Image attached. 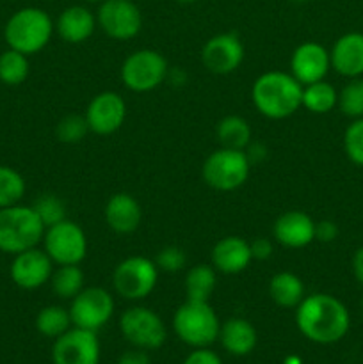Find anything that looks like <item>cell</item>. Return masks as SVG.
<instances>
[{"instance_id":"obj_1","label":"cell","mask_w":363,"mask_h":364,"mask_svg":"<svg viewBox=\"0 0 363 364\" xmlns=\"http://www.w3.org/2000/svg\"><path fill=\"white\" fill-rule=\"evenodd\" d=\"M295 323L306 340L319 345L340 341L351 327V316L342 301L330 294L306 295L295 308Z\"/></svg>"},{"instance_id":"obj_2","label":"cell","mask_w":363,"mask_h":364,"mask_svg":"<svg viewBox=\"0 0 363 364\" xmlns=\"http://www.w3.org/2000/svg\"><path fill=\"white\" fill-rule=\"evenodd\" d=\"M253 105L269 119L290 117L302 107V84L285 71H267L251 87Z\"/></svg>"},{"instance_id":"obj_3","label":"cell","mask_w":363,"mask_h":364,"mask_svg":"<svg viewBox=\"0 0 363 364\" xmlns=\"http://www.w3.org/2000/svg\"><path fill=\"white\" fill-rule=\"evenodd\" d=\"M52 18L39 7H23L11 14L4 27V39L7 46L25 55H34L41 52L53 36Z\"/></svg>"},{"instance_id":"obj_4","label":"cell","mask_w":363,"mask_h":364,"mask_svg":"<svg viewBox=\"0 0 363 364\" xmlns=\"http://www.w3.org/2000/svg\"><path fill=\"white\" fill-rule=\"evenodd\" d=\"M45 224L32 206L13 205L0 208V252L18 255L38 247L45 237Z\"/></svg>"},{"instance_id":"obj_5","label":"cell","mask_w":363,"mask_h":364,"mask_svg":"<svg viewBox=\"0 0 363 364\" xmlns=\"http://www.w3.org/2000/svg\"><path fill=\"white\" fill-rule=\"evenodd\" d=\"M221 322L209 302L187 301L173 315V331L185 345L206 348L219 338Z\"/></svg>"},{"instance_id":"obj_6","label":"cell","mask_w":363,"mask_h":364,"mask_svg":"<svg viewBox=\"0 0 363 364\" xmlns=\"http://www.w3.org/2000/svg\"><path fill=\"white\" fill-rule=\"evenodd\" d=\"M251 162L242 149L219 148L206 156L203 164V180L219 192L237 191L248 181Z\"/></svg>"},{"instance_id":"obj_7","label":"cell","mask_w":363,"mask_h":364,"mask_svg":"<svg viewBox=\"0 0 363 364\" xmlns=\"http://www.w3.org/2000/svg\"><path fill=\"white\" fill-rule=\"evenodd\" d=\"M169 66L166 57L152 48L132 52L121 64V82L134 92H149L166 82Z\"/></svg>"},{"instance_id":"obj_8","label":"cell","mask_w":363,"mask_h":364,"mask_svg":"<svg viewBox=\"0 0 363 364\" xmlns=\"http://www.w3.org/2000/svg\"><path fill=\"white\" fill-rule=\"evenodd\" d=\"M155 262L144 256H130L116 265L112 272V287L117 295L127 301H142L155 290L159 283Z\"/></svg>"},{"instance_id":"obj_9","label":"cell","mask_w":363,"mask_h":364,"mask_svg":"<svg viewBox=\"0 0 363 364\" xmlns=\"http://www.w3.org/2000/svg\"><path fill=\"white\" fill-rule=\"evenodd\" d=\"M43 249L53 265H80L88 256V237L77 223L64 219L46 228Z\"/></svg>"},{"instance_id":"obj_10","label":"cell","mask_w":363,"mask_h":364,"mask_svg":"<svg viewBox=\"0 0 363 364\" xmlns=\"http://www.w3.org/2000/svg\"><path fill=\"white\" fill-rule=\"evenodd\" d=\"M120 331L128 343L142 350H157L167 338L164 320L155 311L142 306L128 308L121 315Z\"/></svg>"},{"instance_id":"obj_11","label":"cell","mask_w":363,"mask_h":364,"mask_svg":"<svg viewBox=\"0 0 363 364\" xmlns=\"http://www.w3.org/2000/svg\"><path fill=\"white\" fill-rule=\"evenodd\" d=\"M114 315V299L102 287H88L71 299L70 316L73 327L98 333Z\"/></svg>"},{"instance_id":"obj_12","label":"cell","mask_w":363,"mask_h":364,"mask_svg":"<svg viewBox=\"0 0 363 364\" xmlns=\"http://www.w3.org/2000/svg\"><path fill=\"white\" fill-rule=\"evenodd\" d=\"M96 23L110 39L128 41L142 28V14L134 0H103L96 13Z\"/></svg>"},{"instance_id":"obj_13","label":"cell","mask_w":363,"mask_h":364,"mask_svg":"<svg viewBox=\"0 0 363 364\" xmlns=\"http://www.w3.org/2000/svg\"><path fill=\"white\" fill-rule=\"evenodd\" d=\"M53 364H98L100 341L96 333L71 327L56 338L52 347Z\"/></svg>"},{"instance_id":"obj_14","label":"cell","mask_w":363,"mask_h":364,"mask_svg":"<svg viewBox=\"0 0 363 364\" xmlns=\"http://www.w3.org/2000/svg\"><path fill=\"white\" fill-rule=\"evenodd\" d=\"M244 60V45L235 32H221L203 45L201 63L210 73L230 75Z\"/></svg>"},{"instance_id":"obj_15","label":"cell","mask_w":363,"mask_h":364,"mask_svg":"<svg viewBox=\"0 0 363 364\" xmlns=\"http://www.w3.org/2000/svg\"><path fill=\"white\" fill-rule=\"evenodd\" d=\"M84 117L89 132L96 135H112L127 119V103L123 96L114 91L98 92L89 102Z\"/></svg>"},{"instance_id":"obj_16","label":"cell","mask_w":363,"mask_h":364,"mask_svg":"<svg viewBox=\"0 0 363 364\" xmlns=\"http://www.w3.org/2000/svg\"><path fill=\"white\" fill-rule=\"evenodd\" d=\"M53 274V262L46 255L45 249L32 247L14 255L11 263V281L21 290H38L50 283Z\"/></svg>"},{"instance_id":"obj_17","label":"cell","mask_w":363,"mask_h":364,"mask_svg":"<svg viewBox=\"0 0 363 364\" xmlns=\"http://www.w3.org/2000/svg\"><path fill=\"white\" fill-rule=\"evenodd\" d=\"M331 70L330 52L319 43H302L292 52L290 73L302 85L324 80Z\"/></svg>"},{"instance_id":"obj_18","label":"cell","mask_w":363,"mask_h":364,"mask_svg":"<svg viewBox=\"0 0 363 364\" xmlns=\"http://www.w3.org/2000/svg\"><path fill=\"white\" fill-rule=\"evenodd\" d=\"M273 235L283 247L302 249L315 240V220L301 210H288L274 220Z\"/></svg>"},{"instance_id":"obj_19","label":"cell","mask_w":363,"mask_h":364,"mask_svg":"<svg viewBox=\"0 0 363 364\" xmlns=\"http://www.w3.org/2000/svg\"><path fill=\"white\" fill-rule=\"evenodd\" d=\"M331 68L345 78H358L363 75V34L347 32L335 41L330 52Z\"/></svg>"},{"instance_id":"obj_20","label":"cell","mask_w":363,"mask_h":364,"mask_svg":"<svg viewBox=\"0 0 363 364\" xmlns=\"http://www.w3.org/2000/svg\"><path fill=\"white\" fill-rule=\"evenodd\" d=\"M105 223L114 233L130 235L141 226L142 210L137 199L127 192H117L107 201L103 210Z\"/></svg>"},{"instance_id":"obj_21","label":"cell","mask_w":363,"mask_h":364,"mask_svg":"<svg viewBox=\"0 0 363 364\" xmlns=\"http://www.w3.org/2000/svg\"><path fill=\"white\" fill-rule=\"evenodd\" d=\"M253 262L249 242L241 237H224L214 245L212 267L221 274L235 276L244 272Z\"/></svg>"},{"instance_id":"obj_22","label":"cell","mask_w":363,"mask_h":364,"mask_svg":"<svg viewBox=\"0 0 363 364\" xmlns=\"http://www.w3.org/2000/svg\"><path fill=\"white\" fill-rule=\"evenodd\" d=\"M96 28V16L84 6L66 7L56 21V31L63 41L80 45L88 41Z\"/></svg>"},{"instance_id":"obj_23","label":"cell","mask_w":363,"mask_h":364,"mask_svg":"<svg viewBox=\"0 0 363 364\" xmlns=\"http://www.w3.org/2000/svg\"><path fill=\"white\" fill-rule=\"evenodd\" d=\"M224 350L231 355H248L251 354L253 348L256 347V329L253 327L251 322H248L246 318H235L226 320L224 323H221L219 329V338Z\"/></svg>"},{"instance_id":"obj_24","label":"cell","mask_w":363,"mask_h":364,"mask_svg":"<svg viewBox=\"0 0 363 364\" xmlns=\"http://www.w3.org/2000/svg\"><path fill=\"white\" fill-rule=\"evenodd\" d=\"M269 295L274 304L280 308H298L306 297L305 284L294 272H278L269 281Z\"/></svg>"},{"instance_id":"obj_25","label":"cell","mask_w":363,"mask_h":364,"mask_svg":"<svg viewBox=\"0 0 363 364\" xmlns=\"http://www.w3.org/2000/svg\"><path fill=\"white\" fill-rule=\"evenodd\" d=\"M217 141L221 148L242 149L244 151L251 144L253 132L248 121L242 116H226L217 123Z\"/></svg>"},{"instance_id":"obj_26","label":"cell","mask_w":363,"mask_h":364,"mask_svg":"<svg viewBox=\"0 0 363 364\" xmlns=\"http://www.w3.org/2000/svg\"><path fill=\"white\" fill-rule=\"evenodd\" d=\"M217 270L212 265L199 263L185 274V294L191 301L209 302L217 284Z\"/></svg>"},{"instance_id":"obj_27","label":"cell","mask_w":363,"mask_h":364,"mask_svg":"<svg viewBox=\"0 0 363 364\" xmlns=\"http://www.w3.org/2000/svg\"><path fill=\"white\" fill-rule=\"evenodd\" d=\"M85 274L80 269V265H57L50 277L53 294L64 301H71L84 290Z\"/></svg>"},{"instance_id":"obj_28","label":"cell","mask_w":363,"mask_h":364,"mask_svg":"<svg viewBox=\"0 0 363 364\" xmlns=\"http://www.w3.org/2000/svg\"><path fill=\"white\" fill-rule=\"evenodd\" d=\"M338 105V92L330 82L319 80L302 85V107L313 114H327Z\"/></svg>"},{"instance_id":"obj_29","label":"cell","mask_w":363,"mask_h":364,"mask_svg":"<svg viewBox=\"0 0 363 364\" xmlns=\"http://www.w3.org/2000/svg\"><path fill=\"white\" fill-rule=\"evenodd\" d=\"M71 327L73 323H71L70 309L63 306H46L36 316V329L39 331V334L52 340L63 336Z\"/></svg>"},{"instance_id":"obj_30","label":"cell","mask_w":363,"mask_h":364,"mask_svg":"<svg viewBox=\"0 0 363 364\" xmlns=\"http://www.w3.org/2000/svg\"><path fill=\"white\" fill-rule=\"evenodd\" d=\"M31 73V64L25 53L16 52L13 48H7L0 53V82L6 85H20L27 80Z\"/></svg>"},{"instance_id":"obj_31","label":"cell","mask_w":363,"mask_h":364,"mask_svg":"<svg viewBox=\"0 0 363 364\" xmlns=\"http://www.w3.org/2000/svg\"><path fill=\"white\" fill-rule=\"evenodd\" d=\"M27 185L23 176L9 166H0V208L18 205L25 196Z\"/></svg>"},{"instance_id":"obj_32","label":"cell","mask_w":363,"mask_h":364,"mask_svg":"<svg viewBox=\"0 0 363 364\" xmlns=\"http://www.w3.org/2000/svg\"><path fill=\"white\" fill-rule=\"evenodd\" d=\"M338 107L342 114L352 119L363 117V78H351L338 92Z\"/></svg>"},{"instance_id":"obj_33","label":"cell","mask_w":363,"mask_h":364,"mask_svg":"<svg viewBox=\"0 0 363 364\" xmlns=\"http://www.w3.org/2000/svg\"><path fill=\"white\" fill-rule=\"evenodd\" d=\"M88 121L80 114H68L57 123L56 135L64 144H77L88 135Z\"/></svg>"},{"instance_id":"obj_34","label":"cell","mask_w":363,"mask_h":364,"mask_svg":"<svg viewBox=\"0 0 363 364\" xmlns=\"http://www.w3.org/2000/svg\"><path fill=\"white\" fill-rule=\"evenodd\" d=\"M32 208L36 210V213L39 215L41 223L45 224V228H50L53 226V224L60 223V220L68 219L66 206H64L63 199L57 198L56 194H43L41 198H38V201L32 205Z\"/></svg>"},{"instance_id":"obj_35","label":"cell","mask_w":363,"mask_h":364,"mask_svg":"<svg viewBox=\"0 0 363 364\" xmlns=\"http://www.w3.org/2000/svg\"><path fill=\"white\" fill-rule=\"evenodd\" d=\"M344 149L352 164L363 167V117L354 119L344 134Z\"/></svg>"},{"instance_id":"obj_36","label":"cell","mask_w":363,"mask_h":364,"mask_svg":"<svg viewBox=\"0 0 363 364\" xmlns=\"http://www.w3.org/2000/svg\"><path fill=\"white\" fill-rule=\"evenodd\" d=\"M185 263H187V258H185L184 249L177 247V245H167V247L160 249V251L157 252L155 265L157 269L162 270V272H180L185 267Z\"/></svg>"},{"instance_id":"obj_37","label":"cell","mask_w":363,"mask_h":364,"mask_svg":"<svg viewBox=\"0 0 363 364\" xmlns=\"http://www.w3.org/2000/svg\"><path fill=\"white\" fill-rule=\"evenodd\" d=\"M182 364H223V361H221V358L216 352H212L206 347L194 348V352H191Z\"/></svg>"},{"instance_id":"obj_38","label":"cell","mask_w":363,"mask_h":364,"mask_svg":"<svg viewBox=\"0 0 363 364\" xmlns=\"http://www.w3.org/2000/svg\"><path fill=\"white\" fill-rule=\"evenodd\" d=\"M249 247H251L253 259H258V262L269 259L273 256V242L265 237H258L249 242Z\"/></svg>"},{"instance_id":"obj_39","label":"cell","mask_w":363,"mask_h":364,"mask_svg":"<svg viewBox=\"0 0 363 364\" xmlns=\"http://www.w3.org/2000/svg\"><path fill=\"white\" fill-rule=\"evenodd\" d=\"M338 228L333 220H320L315 223V240L322 242V244H330V242L337 240Z\"/></svg>"},{"instance_id":"obj_40","label":"cell","mask_w":363,"mask_h":364,"mask_svg":"<svg viewBox=\"0 0 363 364\" xmlns=\"http://www.w3.org/2000/svg\"><path fill=\"white\" fill-rule=\"evenodd\" d=\"M117 364H152V363H149V355L146 354V350L134 347L132 350H127L121 354Z\"/></svg>"},{"instance_id":"obj_41","label":"cell","mask_w":363,"mask_h":364,"mask_svg":"<svg viewBox=\"0 0 363 364\" xmlns=\"http://www.w3.org/2000/svg\"><path fill=\"white\" fill-rule=\"evenodd\" d=\"M352 274H354L356 281L363 287V247H359L352 256Z\"/></svg>"},{"instance_id":"obj_42","label":"cell","mask_w":363,"mask_h":364,"mask_svg":"<svg viewBox=\"0 0 363 364\" xmlns=\"http://www.w3.org/2000/svg\"><path fill=\"white\" fill-rule=\"evenodd\" d=\"M174 2H178V4H192V2H196V0H174Z\"/></svg>"},{"instance_id":"obj_43","label":"cell","mask_w":363,"mask_h":364,"mask_svg":"<svg viewBox=\"0 0 363 364\" xmlns=\"http://www.w3.org/2000/svg\"><path fill=\"white\" fill-rule=\"evenodd\" d=\"M85 2H103V0H85Z\"/></svg>"},{"instance_id":"obj_44","label":"cell","mask_w":363,"mask_h":364,"mask_svg":"<svg viewBox=\"0 0 363 364\" xmlns=\"http://www.w3.org/2000/svg\"><path fill=\"white\" fill-rule=\"evenodd\" d=\"M292 2H299V4H301V2H306V0H292Z\"/></svg>"},{"instance_id":"obj_45","label":"cell","mask_w":363,"mask_h":364,"mask_svg":"<svg viewBox=\"0 0 363 364\" xmlns=\"http://www.w3.org/2000/svg\"><path fill=\"white\" fill-rule=\"evenodd\" d=\"M362 313H363V299H362Z\"/></svg>"}]
</instances>
